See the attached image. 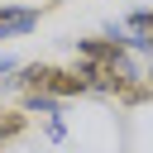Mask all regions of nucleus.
<instances>
[{
    "mask_svg": "<svg viewBox=\"0 0 153 153\" xmlns=\"http://www.w3.org/2000/svg\"><path fill=\"white\" fill-rule=\"evenodd\" d=\"M24 91H43V96H81L86 91V76L81 72H62V67H48V62H33V67H24L19 76H14Z\"/></svg>",
    "mask_w": 153,
    "mask_h": 153,
    "instance_id": "f257e3e1",
    "label": "nucleus"
},
{
    "mask_svg": "<svg viewBox=\"0 0 153 153\" xmlns=\"http://www.w3.org/2000/svg\"><path fill=\"white\" fill-rule=\"evenodd\" d=\"M38 24V10H14V5H0V38H19Z\"/></svg>",
    "mask_w": 153,
    "mask_h": 153,
    "instance_id": "f03ea898",
    "label": "nucleus"
},
{
    "mask_svg": "<svg viewBox=\"0 0 153 153\" xmlns=\"http://www.w3.org/2000/svg\"><path fill=\"white\" fill-rule=\"evenodd\" d=\"M19 129H24V115H5V120H0V148H5Z\"/></svg>",
    "mask_w": 153,
    "mask_h": 153,
    "instance_id": "7ed1b4c3",
    "label": "nucleus"
},
{
    "mask_svg": "<svg viewBox=\"0 0 153 153\" xmlns=\"http://www.w3.org/2000/svg\"><path fill=\"white\" fill-rule=\"evenodd\" d=\"M14 67H19V62H14V57H10V53H0V91H5V86H10V72H14Z\"/></svg>",
    "mask_w": 153,
    "mask_h": 153,
    "instance_id": "20e7f679",
    "label": "nucleus"
},
{
    "mask_svg": "<svg viewBox=\"0 0 153 153\" xmlns=\"http://www.w3.org/2000/svg\"><path fill=\"white\" fill-rule=\"evenodd\" d=\"M148 86H153V72H148Z\"/></svg>",
    "mask_w": 153,
    "mask_h": 153,
    "instance_id": "39448f33",
    "label": "nucleus"
}]
</instances>
